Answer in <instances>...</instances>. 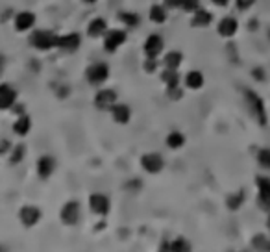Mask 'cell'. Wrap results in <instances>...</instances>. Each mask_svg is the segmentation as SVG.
Wrapping results in <instances>:
<instances>
[{
    "label": "cell",
    "mask_w": 270,
    "mask_h": 252,
    "mask_svg": "<svg viewBox=\"0 0 270 252\" xmlns=\"http://www.w3.org/2000/svg\"><path fill=\"white\" fill-rule=\"evenodd\" d=\"M58 33H54L52 30H44V28H39V30H32L30 35H28V43L30 47L39 52H50L58 47Z\"/></svg>",
    "instance_id": "6da1fadb"
},
{
    "label": "cell",
    "mask_w": 270,
    "mask_h": 252,
    "mask_svg": "<svg viewBox=\"0 0 270 252\" xmlns=\"http://www.w3.org/2000/svg\"><path fill=\"white\" fill-rule=\"evenodd\" d=\"M243 97H244V104H246L250 115L254 117L255 123L259 124V126H266V123H268V115H266L263 98H261L257 93L252 91V89H243Z\"/></svg>",
    "instance_id": "7a4b0ae2"
},
{
    "label": "cell",
    "mask_w": 270,
    "mask_h": 252,
    "mask_svg": "<svg viewBox=\"0 0 270 252\" xmlns=\"http://www.w3.org/2000/svg\"><path fill=\"white\" fill-rule=\"evenodd\" d=\"M109 75H111V70L106 61H95L85 69V80L93 87H102L109 80Z\"/></svg>",
    "instance_id": "3957f363"
},
{
    "label": "cell",
    "mask_w": 270,
    "mask_h": 252,
    "mask_svg": "<svg viewBox=\"0 0 270 252\" xmlns=\"http://www.w3.org/2000/svg\"><path fill=\"white\" fill-rule=\"evenodd\" d=\"M126 39H128V32L126 30H122V28H109L106 35L102 38L104 50L108 54H115L126 43Z\"/></svg>",
    "instance_id": "277c9868"
},
{
    "label": "cell",
    "mask_w": 270,
    "mask_h": 252,
    "mask_svg": "<svg viewBox=\"0 0 270 252\" xmlns=\"http://www.w3.org/2000/svg\"><path fill=\"white\" fill-rule=\"evenodd\" d=\"M60 219L65 226H76L81 219V204L76 199L67 200L60 209Z\"/></svg>",
    "instance_id": "5b68a950"
},
{
    "label": "cell",
    "mask_w": 270,
    "mask_h": 252,
    "mask_svg": "<svg viewBox=\"0 0 270 252\" xmlns=\"http://www.w3.org/2000/svg\"><path fill=\"white\" fill-rule=\"evenodd\" d=\"M117 102H119L117 91H115V89H108V87H100L97 91V95H95V98H93L95 107L100 110V112H111V107H113Z\"/></svg>",
    "instance_id": "8992f818"
},
{
    "label": "cell",
    "mask_w": 270,
    "mask_h": 252,
    "mask_svg": "<svg viewBox=\"0 0 270 252\" xmlns=\"http://www.w3.org/2000/svg\"><path fill=\"white\" fill-rule=\"evenodd\" d=\"M43 219V211L41 208H37L35 204H24L21 209H19V221L24 228H33L37 226Z\"/></svg>",
    "instance_id": "52a82bcc"
},
{
    "label": "cell",
    "mask_w": 270,
    "mask_h": 252,
    "mask_svg": "<svg viewBox=\"0 0 270 252\" xmlns=\"http://www.w3.org/2000/svg\"><path fill=\"white\" fill-rule=\"evenodd\" d=\"M143 52L145 58H159L165 52V39L159 33H150L143 43Z\"/></svg>",
    "instance_id": "ba28073f"
},
{
    "label": "cell",
    "mask_w": 270,
    "mask_h": 252,
    "mask_svg": "<svg viewBox=\"0 0 270 252\" xmlns=\"http://www.w3.org/2000/svg\"><path fill=\"white\" fill-rule=\"evenodd\" d=\"M141 167L148 174H159L165 169V160L159 152H146L141 156Z\"/></svg>",
    "instance_id": "9c48e42d"
},
{
    "label": "cell",
    "mask_w": 270,
    "mask_h": 252,
    "mask_svg": "<svg viewBox=\"0 0 270 252\" xmlns=\"http://www.w3.org/2000/svg\"><path fill=\"white\" fill-rule=\"evenodd\" d=\"M255 186H257V206L263 211H270V178L268 176H255Z\"/></svg>",
    "instance_id": "30bf717a"
},
{
    "label": "cell",
    "mask_w": 270,
    "mask_h": 252,
    "mask_svg": "<svg viewBox=\"0 0 270 252\" xmlns=\"http://www.w3.org/2000/svg\"><path fill=\"white\" fill-rule=\"evenodd\" d=\"M89 209L98 217H106L111 211V200L106 193H91L89 195Z\"/></svg>",
    "instance_id": "8fae6325"
},
{
    "label": "cell",
    "mask_w": 270,
    "mask_h": 252,
    "mask_svg": "<svg viewBox=\"0 0 270 252\" xmlns=\"http://www.w3.org/2000/svg\"><path fill=\"white\" fill-rule=\"evenodd\" d=\"M56 167H58V161H56L54 156H50V154L39 156L37 161H35V171H37V176L41 178V180H49V178L54 174Z\"/></svg>",
    "instance_id": "7c38bea8"
},
{
    "label": "cell",
    "mask_w": 270,
    "mask_h": 252,
    "mask_svg": "<svg viewBox=\"0 0 270 252\" xmlns=\"http://www.w3.org/2000/svg\"><path fill=\"white\" fill-rule=\"evenodd\" d=\"M80 47H81V35L78 32H70V33H63V35L58 38V47L56 49L67 54H74L78 52Z\"/></svg>",
    "instance_id": "4fadbf2b"
},
{
    "label": "cell",
    "mask_w": 270,
    "mask_h": 252,
    "mask_svg": "<svg viewBox=\"0 0 270 252\" xmlns=\"http://www.w3.org/2000/svg\"><path fill=\"white\" fill-rule=\"evenodd\" d=\"M37 22V17L33 11H19L15 17H13V26H15L17 32H32L33 26Z\"/></svg>",
    "instance_id": "5bb4252c"
},
{
    "label": "cell",
    "mask_w": 270,
    "mask_h": 252,
    "mask_svg": "<svg viewBox=\"0 0 270 252\" xmlns=\"http://www.w3.org/2000/svg\"><path fill=\"white\" fill-rule=\"evenodd\" d=\"M19 98V93L11 84H0V110H11Z\"/></svg>",
    "instance_id": "9a60e30c"
},
{
    "label": "cell",
    "mask_w": 270,
    "mask_h": 252,
    "mask_svg": "<svg viewBox=\"0 0 270 252\" xmlns=\"http://www.w3.org/2000/svg\"><path fill=\"white\" fill-rule=\"evenodd\" d=\"M109 30L108 21L104 17H95L89 24H87V35L91 39H100L106 35V32Z\"/></svg>",
    "instance_id": "2e32d148"
},
{
    "label": "cell",
    "mask_w": 270,
    "mask_h": 252,
    "mask_svg": "<svg viewBox=\"0 0 270 252\" xmlns=\"http://www.w3.org/2000/svg\"><path fill=\"white\" fill-rule=\"evenodd\" d=\"M239 30V22L235 17H224V19H220V22H218V26H216V32H218V35L224 39H230L233 38L235 33H237Z\"/></svg>",
    "instance_id": "e0dca14e"
},
{
    "label": "cell",
    "mask_w": 270,
    "mask_h": 252,
    "mask_svg": "<svg viewBox=\"0 0 270 252\" xmlns=\"http://www.w3.org/2000/svg\"><path fill=\"white\" fill-rule=\"evenodd\" d=\"M168 10H182L185 13H195L200 8V0H163Z\"/></svg>",
    "instance_id": "ac0fdd59"
},
{
    "label": "cell",
    "mask_w": 270,
    "mask_h": 252,
    "mask_svg": "<svg viewBox=\"0 0 270 252\" xmlns=\"http://www.w3.org/2000/svg\"><path fill=\"white\" fill-rule=\"evenodd\" d=\"M109 113H111V119L117 124H128L131 119V107L128 104H120V102H117Z\"/></svg>",
    "instance_id": "d6986e66"
},
{
    "label": "cell",
    "mask_w": 270,
    "mask_h": 252,
    "mask_svg": "<svg viewBox=\"0 0 270 252\" xmlns=\"http://www.w3.org/2000/svg\"><path fill=\"white\" fill-rule=\"evenodd\" d=\"M13 130V134L19 135V137H26L30 134V130H32V117L28 115V113H22L19 117L15 119V123L11 126Z\"/></svg>",
    "instance_id": "ffe728a7"
},
{
    "label": "cell",
    "mask_w": 270,
    "mask_h": 252,
    "mask_svg": "<svg viewBox=\"0 0 270 252\" xmlns=\"http://www.w3.org/2000/svg\"><path fill=\"white\" fill-rule=\"evenodd\" d=\"M211 22H213V13L204 10V8H198L191 17V26L193 28H207Z\"/></svg>",
    "instance_id": "44dd1931"
},
{
    "label": "cell",
    "mask_w": 270,
    "mask_h": 252,
    "mask_svg": "<svg viewBox=\"0 0 270 252\" xmlns=\"http://www.w3.org/2000/svg\"><path fill=\"white\" fill-rule=\"evenodd\" d=\"M184 84L187 89H191V91H198V89L204 87L205 78L200 70H189V73L184 76Z\"/></svg>",
    "instance_id": "7402d4cb"
},
{
    "label": "cell",
    "mask_w": 270,
    "mask_h": 252,
    "mask_svg": "<svg viewBox=\"0 0 270 252\" xmlns=\"http://www.w3.org/2000/svg\"><path fill=\"white\" fill-rule=\"evenodd\" d=\"M148 19L154 24H165L168 19V8L165 4H152L148 11Z\"/></svg>",
    "instance_id": "603a6c76"
},
{
    "label": "cell",
    "mask_w": 270,
    "mask_h": 252,
    "mask_svg": "<svg viewBox=\"0 0 270 252\" xmlns=\"http://www.w3.org/2000/svg\"><path fill=\"white\" fill-rule=\"evenodd\" d=\"M163 67L167 69H179V65L184 63V54L179 50H168L163 54Z\"/></svg>",
    "instance_id": "cb8c5ba5"
},
{
    "label": "cell",
    "mask_w": 270,
    "mask_h": 252,
    "mask_svg": "<svg viewBox=\"0 0 270 252\" xmlns=\"http://www.w3.org/2000/svg\"><path fill=\"white\" fill-rule=\"evenodd\" d=\"M159 78H161V82L167 87L179 86V84H182V76H179L178 69H167V67H163L161 76H159Z\"/></svg>",
    "instance_id": "d4e9b609"
},
{
    "label": "cell",
    "mask_w": 270,
    "mask_h": 252,
    "mask_svg": "<svg viewBox=\"0 0 270 252\" xmlns=\"http://www.w3.org/2000/svg\"><path fill=\"white\" fill-rule=\"evenodd\" d=\"M117 19L128 28H137L141 24V15L135 13V11H126V10L119 11V13H117Z\"/></svg>",
    "instance_id": "484cf974"
},
{
    "label": "cell",
    "mask_w": 270,
    "mask_h": 252,
    "mask_svg": "<svg viewBox=\"0 0 270 252\" xmlns=\"http://www.w3.org/2000/svg\"><path fill=\"white\" fill-rule=\"evenodd\" d=\"M165 143H167V147L170 151H179V149L185 145V135L182 134L179 130H172V132L167 135Z\"/></svg>",
    "instance_id": "4316f807"
},
{
    "label": "cell",
    "mask_w": 270,
    "mask_h": 252,
    "mask_svg": "<svg viewBox=\"0 0 270 252\" xmlns=\"http://www.w3.org/2000/svg\"><path fill=\"white\" fill-rule=\"evenodd\" d=\"M26 156V145L24 143H17V145L11 147L10 151V163L11 165H19Z\"/></svg>",
    "instance_id": "83f0119b"
},
{
    "label": "cell",
    "mask_w": 270,
    "mask_h": 252,
    "mask_svg": "<svg viewBox=\"0 0 270 252\" xmlns=\"http://www.w3.org/2000/svg\"><path fill=\"white\" fill-rule=\"evenodd\" d=\"M244 204V191L241 189V191H237V193H230L226 199V206L230 211H237L241 206Z\"/></svg>",
    "instance_id": "f1b7e54d"
},
{
    "label": "cell",
    "mask_w": 270,
    "mask_h": 252,
    "mask_svg": "<svg viewBox=\"0 0 270 252\" xmlns=\"http://www.w3.org/2000/svg\"><path fill=\"white\" fill-rule=\"evenodd\" d=\"M170 243V250H176V252H189L193 250V245H191L189 239H185V237H176L172 239Z\"/></svg>",
    "instance_id": "f546056e"
},
{
    "label": "cell",
    "mask_w": 270,
    "mask_h": 252,
    "mask_svg": "<svg viewBox=\"0 0 270 252\" xmlns=\"http://www.w3.org/2000/svg\"><path fill=\"white\" fill-rule=\"evenodd\" d=\"M252 247L257 248V250H270V239L259 234V236H255L252 239Z\"/></svg>",
    "instance_id": "4dcf8cb0"
},
{
    "label": "cell",
    "mask_w": 270,
    "mask_h": 252,
    "mask_svg": "<svg viewBox=\"0 0 270 252\" xmlns=\"http://www.w3.org/2000/svg\"><path fill=\"white\" fill-rule=\"evenodd\" d=\"M257 163H259L263 169H268L270 171V149H261L257 152Z\"/></svg>",
    "instance_id": "1f68e13d"
},
{
    "label": "cell",
    "mask_w": 270,
    "mask_h": 252,
    "mask_svg": "<svg viewBox=\"0 0 270 252\" xmlns=\"http://www.w3.org/2000/svg\"><path fill=\"white\" fill-rule=\"evenodd\" d=\"M167 98H168V100H182V98H184V89H182V84H179V86L167 87Z\"/></svg>",
    "instance_id": "d6a6232c"
},
{
    "label": "cell",
    "mask_w": 270,
    "mask_h": 252,
    "mask_svg": "<svg viewBox=\"0 0 270 252\" xmlns=\"http://www.w3.org/2000/svg\"><path fill=\"white\" fill-rule=\"evenodd\" d=\"M143 70L148 73V75L156 73L157 70V59L156 58H145V61H143Z\"/></svg>",
    "instance_id": "836d02e7"
},
{
    "label": "cell",
    "mask_w": 270,
    "mask_h": 252,
    "mask_svg": "<svg viewBox=\"0 0 270 252\" xmlns=\"http://www.w3.org/2000/svg\"><path fill=\"white\" fill-rule=\"evenodd\" d=\"M141 188H143V182H141L139 178H131V180H128V182L124 184V189L126 191H130V193L139 191Z\"/></svg>",
    "instance_id": "e575fe53"
},
{
    "label": "cell",
    "mask_w": 270,
    "mask_h": 252,
    "mask_svg": "<svg viewBox=\"0 0 270 252\" xmlns=\"http://www.w3.org/2000/svg\"><path fill=\"white\" fill-rule=\"evenodd\" d=\"M254 4H255V0H235V6H237L239 11L250 10V8H252Z\"/></svg>",
    "instance_id": "d590c367"
},
{
    "label": "cell",
    "mask_w": 270,
    "mask_h": 252,
    "mask_svg": "<svg viewBox=\"0 0 270 252\" xmlns=\"http://www.w3.org/2000/svg\"><path fill=\"white\" fill-rule=\"evenodd\" d=\"M11 143L6 137H0V156H4V154H10V151H11Z\"/></svg>",
    "instance_id": "8d00e7d4"
},
{
    "label": "cell",
    "mask_w": 270,
    "mask_h": 252,
    "mask_svg": "<svg viewBox=\"0 0 270 252\" xmlns=\"http://www.w3.org/2000/svg\"><path fill=\"white\" fill-rule=\"evenodd\" d=\"M11 112H15V113H19V115H22V113H24V106H22V104H19V102H15V104H13V107H11Z\"/></svg>",
    "instance_id": "74e56055"
},
{
    "label": "cell",
    "mask_w": 270,
    "mask_h": 252,
    "mask_svg": "<svg viewBox=\"0 0 270 252\" xmlns=\"http://www.w3.org/2000/svg\"><path fill=\"white\" fill-rule=\"evenodd\" d=\"M6 63H8V61H6V56L0 52V76H2V73L6 70Z\"/></svg>",
    "instance_id": "f35d334b"
},
{
    "label": "cell",
    "mask_w": 270,
    "mask_h": 252,
    "mask_svg": "<svg viewBox=\"0 0 270 252\" xmlns=\"http://www.w3.org/2000/svg\"><path fill=\"white\" fill-rule=\"evenodd\" d=\"M252 75H254L255 78H259V82L265 80V75H263V70H261V69H254V70H252Z\"/></svg>",
    "instance_id": "ab89813d"
},
{
    "label": "cell",
    "mask_w": 270,
    "mask_h": 252,
    "mask_svg": "<svg viewBox=\"0 0 270 252\" xmlns=\"http://www.w3.org/2000/svg\"><path fill=\"white\" fill-rule=\"evenodd\" d=\"M215 6H218V8H226L228 4H230V0H211Z\"/></svg>",
    "instance_id": "60d3db41"
},
{
    "label": "cell",
    "mask_w": 270,
    "mask_h": 252,
    "mask_svg": "<svg viewBox=\"0 0 270 252\" xmlns=\"http://www.w3.org/2000/svg\"><path fill=\"white\" fill-rule=\"evenodd\" d=\"M81 2H83V4H97L98 0H81Z\"/></svg>",
    "instance_id": "b9f144b4"
},
{
    "label": "cell",
    "mask_w": 270,
    "mask_h": 252,
    "mask_svg": "<svg viewBox=\"0 0 270 252\" xmlns=\"http://www.w3.org/2000/svg\"><path fill=\"white\" fill-rule=\"evenodd\" d=\"M266 228H268V232H270V211H268V217H266Z\"/></svg>",
    "instance_id": "7bdbcfd3"
},
{
    "label": "cell",
    "mask_w": 270,
    "mask_h": 252,
    "mask_svg": "<svg viewBox=\"0 0 270 252\" xmlns=\"http://www.w3.org/2000/svg\"><path fill=\"white\" fill-rule=\"evenodd\" d=\"M4 248H6V247H2V245H0V250H4Z\"/></svg>",
    "instance_id": "ee69618b"
}]
</instances>
